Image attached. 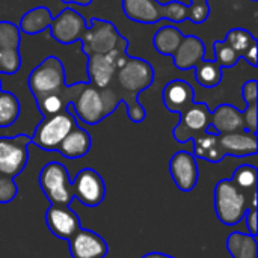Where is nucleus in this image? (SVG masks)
Here are the masks:
<instances>
[{
    "label": "nucleus",
    "instance_id": "nucleus-8",
    "mask_svg": "<svg viewBox=\"0 0 258 258\" xmlns=\"http://www.w3.org/2000/svg\"><path fill=\"white\" fill-rule=\"evenodd\" d=\"M38 183L50 204L70 206L74 200L68 169L59 162L47 163L39 172Z\"/></svg>",
    "mask_w": 258,
    "mask_h": 258
},
{
    "label": "nucleus",
    "instance_id": "nucleus-23",
    "mask_svg": "<svg viewBox=\"0 0 258 258\" xmlns=\"http://www.w3.org/2000/svg\"><path fill=\"white\" fill-rule=\"evenodd\" d=\"M91 147H92L91 135L85 128L76 125L63 138V141L57 148V153H60L67 159H80L89 153Z\"/></svg>",
    "mask_w": 258,
    "mask_h": 258
},
{
    "label": "nucleus",
    "instance_id": "nucleus-25",
    "mask_svg": "<svg viewBox=\"0 0 258 258\" xmlns=\"http://www.w3.org/2000/svg\"><path fill=\"white\" fill-rule=\"evenodd\" d=\"M227 249L233 258H258L257 237L234 231L227 239Z\"/></svg>",
    "mask_w": 258,
    "mask_h": 258
},
{
    "label": "nucleus",
    "instance_id": "nucleus-17",
    "mask_svg": "<svg viewBox=\"0 0 258 258\" xmlns=\"http://www.w3.org/2000/svg\"><path fill=\"white\" fill-rule=\"evenodd\" d=\"M68 245L73 258H104L109 251L106 240L86 228H80L68 240Z\"/></svg>",
    "mask_w": 258,
    "mask_h": 258
},
{
    "label": "nucleus",
    "instance_id": "nucleus-1",
    "mask_svg": "<svg viewBox=\"0 0 258 258\" xmlns=\"http://www.w3.org/2000/svg\"><path fill=\"white\" fill-rule=\"evenodd\" d=\"M122 11L127 18L142 24H153L160 20H169L174 23L190 20L195 24H201L210 15V5H184L181 2L160 3L157 0H122Z\"/></svg>",
    "mask_w": 258,
    "mask_h": 258
},
{
    "label": "nucleus",
    "instance_id": "nucleus-7",
    "mask_svg": "<svg viewBox=\"0 0 258 258\" xmlns=\"http://www.w3.org/2000/svg\"><path fill=\"white\" fill-rule=\"evenodd\" d=\"M86 24L88 27L80 38L82 50L86 54V57L92 54H106L119 45L128 44V41L124 36H121L115 24H112L110 21L94 17Z\"/></svg>",
    "mask_w": 258,
    "mask_h": 258
},
{
    "label": "nucleus",
    "instance_id": "nucleus-38",
    "mask_svg": "<svg viewBox=\"0 0 258 258\" xmlns=\"http://www.w3.org/2000/svg\"><path fill=\"white\" fill-rule=\"evenodd\" d=\"M142 258H175V257L168 255V254H162V252H148V254H145Z\"/></svg>",
    "mask_w": 258,
    "mask_h": 258
},
{
    "label": "nucleus",
    "instance_id": "nucleus-29",
    "mask_svg": "<svg viewBox=\"0 0 258 258\" xmlns=\"http://www.w3.org/2000/svg\"><path fill=\"white\" fill-rule=\"evenodd\" d=\"M20 101L8 91H0V128L11 127L20 116Z\"/></svg>",
    "mask_w": 258,
    "mask_h": 258
},
{
    "label": "nucleus",
    "instance_id": "nucleus-26",
    "mask_svg": "<svg viewBox=\"0 0 258 258\" xmlns=\"http://www.w3.org/2000/svg\"><path fill=\"white\" fill-rule=\"evenodd\" d=\"M183 38H184V35L178 27H175V26H162L156 32L153 44H154V48L159 53L166 54V56H172L174 51L178 48L180 42L183 41Z\"/></svg>",
    "mask_w": 258,
    "mask_h": 258
},
{
    "label": "nucleus",
    "instance_id": "nucleus-18",
    "mask_svg": "<svg viewBox=\"0 0 258 258\" xmlns=\"http://www.w3.org/2000/svg\"><path fill=\"white\" fill-rule=\"evenodd\" d=\"M219 142L225 156L248 157V156H255L258 151L257 133L248 130L219 135Z\"/></svg>",
    "mask_w": 258,
    "mask_h": 258
},
{
    "label": "nucleus",
    "instance_id": "nucleus-32",
    "mask_svg": "<svg viewBox=\"0 0 258 258\" xmlns=\"http://www.w3.org/2000/svg\"><path fill=\"white\" fill-rule=\"evenodd\" d=\"M213 48H215V62L221 68H231L240 59V56L225 41H216L213 44Z\"/></svg>",
    "mask_w": 258,
    "mask_h": 258
},
{
    "label": "nucleus",
    "instance_id": "nucleus-21",
    "mask_svg": "<svg viewBox=\"0 0 258 258\" xmlns=\"http://www.w3.org/2000/svg\"><path fill=\"white\" fill-rule=\"evenodd\" d=\"M210 125L218 135L245 130L242 110L233 104H221L210 112Z\"/></svg>",
    "mask_w": 258,
    "mask_h": 258
},
{
    "label": "nucleus",
    "instance_id": "nucleus-10",
    "mask_svg": "<svg viewBox=\"0 0 258 258\" xmlns=\"http://www.w3.org/2000/svg\"><path fill=\"white\" fill-rule=\"evenodd\" d=\"M30 136L17 135L0 138V177L15 178L20 175L29 160Z\"/></svg>",
    "mask_w": 258,
    "mask_h": 258
},
{
    "label": "nucleus",
    "instance_id": "nucleus-2",
    "mask_svg": "<svg viewBox=\"0 0 258 258\" xmlns=\"http://www.w3.org/2000/svg\"><path fill=\"white\" fill-rule=\"evenodd\" d=\"M113 82H116V86L113 89L121 98V103L127 104L128 118L136 124L142 122L147 113L144 106L138 101V95L153 85L154 82L153 65L141 57L127 56L122 65L116 70Z\"/></svg>",
    "mask_w": 258,
    "mask_h": 258
},
{
    "label": "nucleus",
    "instance_id": "nucleus-31",
    "mask_svg": "<svg viewBox=\"0 0 258 258\" xmlns=\"http://www.w3.org/2000/svg\"><path fill=\"white\" fill-rule=\"evenodd\" d=\"M36 104H38V110L44 116H50V115H56V113L68 109L70 100L62 95L51 94V95H45V97L39 98L36 101Z\"/></svg>",
    "mask_w": 258,
    "mask_h": 258
},
{
    "label": "nucleus",
    "instance_id": "nucleus-33",
    "mask_svg": "<svg viewBox=\"0 0 258 258\" xmlns=\"http://www.w3.org/2000/svg\"><path fill=\"white\" fill-rule=\"evenodd\" d=\"M18 195V186L11 177H0V204L14 201Z\"/></svg>",
    "mask_w": 258,
    "mask_h": 258
},
{
    "label": "nucleus",
    "instance_id": "nucleus-22",
    "mask_svg": "<svg viewBox=\"0 0 258 258\" xmlns=\"http://www.w3.org/2000/svg\"><path fill=\"white\" fill-rule=\"evenodd\" d=\"M194 156L195 159H203L210 163H219L222 162L227 156L222 151L221 142H219V135L213 130L212 125L207 127V130L194 138Z\"/></svg>",
    "mask_w": 258,
    "mask_h": 258
},
{
    "label": "nucleus",
    "instance_id": "nucleus-6",
    "mask_svg": "<svg viewBox=\"0 0 258 258\" xmlns=\"http://www.w3.org/2000/svg\"><path fill=\"white\" fill-rule=\"evenodd\" d=\"M77 125L76 116L70 109H65L56 115L44 116L30 136V144L44 151H57L63 138Z\"/></svg>",
    "mask_w": 258,
    "mask_h": 258
},
{
    "label": "nucleus",
    "instance_id": "nucleus-30",
    "mask_svg": "<svg viewBox=\"0 0 258 258\" xmlns=\"http://www.w3.org/2000/svg\"><path fill=\"white\" fill-rule=\"evenodd\" d=\"M257 178H258V171L255 166L252 165H242L239 166L233 177L230 178L237 187L251 192V194H257Z\"/></svg>",
    "mask_w": 258,
    "mask_h": 258
},
{
    "label": "nucleus",
    "instance_id": "nucleus-34",
    "mask_svg": "<svg viewBox=\"0 0 258 258\" xmlns=\"http://www.w3.org/2000/svg\"><path fill=\"white\" fill-rule=\"evenodd\" d=\"M258 104H246V109L242 112V118H243V125L245 130L257 133L258 125V113H257Z\"/></svg>",
    "mask_w": 258,
    "mask_h": 258
},
{
    "label": "nucleus",
    "instance_id": "nucleus-28",
    "mask_svg": "<svg viewBox=\"0 0 258 258\" xmlns=\"http://www.w3.org/2000/svg\"><path fill=\"white\" fill-rule=\"evenodd\" d=\"M240 57H245V54L249 51V48L252 45L258 44L257 38L246 29L242 27H234L231 30H228V33L225 35L224 39Z\"/></svg>",
    "mask_w": 258,
    "mask_h": 258
},
{
    "label": "nucleus",
    "instance_id": "nucleus-12",
    "mask_svg": "<svg viewBox=\"0 0 258 258\" xmlns=\"http://www.w3.org/2000/svg\"><path fill=\"white\" fill-rule=\"evenodd\" d=\"M21 32L11 21H0V74L12 76L21 68Z\"/></svg>",
    "mask_w": 258,
    "mask_h": 258
},
{
    "label": "nucleus",
    "instance_id": "nucleus-15",
    "mask_svg": "<svg viewBox=\"0 0 258 258\" xmlns=\"http://www.w3.org/2000/svg\"><path fill=\"white\" fill-rule=\"evenodd\" d=\"M45 224L50 233L62 240H70L82 228L77 213L62 204H50L45 212Z\"/></svg>",
    "mask_w": 258,
    "mask_h": 258
},
{
    "label": "nucleus",
    "instance_id": "nucleus-9",
    "mask_svg": "<svg viewBox=\"0 0 258 258\" xmlns=\"http://www.w3.org/2000/svg\"><path fill=\"white\" fill-rule=\"evenodd\" d=\"M127 47L128 44L119 45L106 54H92L88 57L86 71L89 83L98 89H104L112 85L115 80L116 70L127 59Z\"/></svg>",
    "mask_w": 258,
    "mask_h": 258
},
{
    "label": "nucleus",
    "instance_id": "nucleus-40",
    "mask_svg": "<svg viewBox=\"0 0 258 258\" xmlns=\"http://www.w3.org/2000/svg\"><path fill=\"white\" fill-rule=\"evenodd\" d=\"M0 91H2V82H0Z\"/></svg>",
    "mask_w": 258,
    "mask_h": 258
},
{
    "label": "nucleus",
    "instance_id": "nucleus-11",
    "mask_svg": "<svg viewBox=\"0 0 258 258\" xmlns=\"http://www.w3.org/2000/svg\"><path fill=\"white\" fill-rule=\"evenodd\" d=\"M178 115L180 121L174 127L172 136L180 144H186L194 138L203 135L210 125V109L207 103L194 101Z\"/></svg>",
    "mask_w": 258,
    "mask_h": 258
},
{
    "label": "nucleus",
    "instance_id": "nucleus-41",
    "mask_svg": "<svg viewBox=\"0 0 258 258\" xmlns=\"http://www.w3.org/2000/svg\"><path fill=\"white\" fill-rule=\"evenodd\" d=\"M251 2H257V0H251Z\"/></svg>",
    "mask_w": 258,
    "mask_h": 258
},
{
    "label": "nucleus",
    "instance_id": "nucleus-20",
    "mask_svg": "<svg viewBox=\"0 0 258 258\" xmlns=\"http://www.w3.org/2000/svg\"><path fill=\"white\" fill-rule=\"evenodd\" d=\"M195 91L192 85L186 80L177 79L171 80L165 88H163V104L169 112L180 113L183 109H186L189 104L195 101Z\"/></svg>",
    "mask_w": 258,
    "mask_h": 258
},
{
    "label": "nucleus",
    "instance_id": "nucleus-14",
    "mask_svg": "<svg viewBox=\"0 0 258 258\" xmlns=\"http://www.w3.org/2000/svg\"><path fill=\"white\" fill-rule=\"evenodd\" d=\"M88 21L83 18L82 14L76 12L71 8L60 11L56 17H53L50 23V33L53 39L60 44H73L80 41L82 35L85 33Z\"/></svg>",
    "mask_w": 258,
    "mask_h": 258
},
{
    "label": "nucleus",
    "instance_id": "nucleus-4",
    "mask_svg": "<svg viewBox=\"0 0 258 258\" xmlns=\"http://www.w3.org/2000/svg\"><path fill=\"white\" fill-rule=\"evenodd\" d=\"M121 104V98L115 92L113 86L98 89L89 82H85L76 98L68 104L71 113L88 125H95L107 118Z\"/></svg>",
    "mask_w": 258,
    "mask_h": 258
},
{
    "label": "nucleus",
    "instance_id": "nucleus-39",
    "mask_svg": "<svg viewBox=\"0 0 258 258\" xmlns=\"http://www.w3.org/2000/svg\"><path fill=\"white\" fill-rule=\"evenodd\" d=\"M190 3H209V0H189V5Z\"/></svg>",
    "mask_w": 258,
    "mask_h": 258
},
{
    "label": "nucleus",
    "instance_id": "nucleus-27",
    "mask_svg": "<svg viewBox=\"0 0 258 258\" xmlns=\"http://www.w3.org/2000/svg\"><path fill=\"white\" fill-rule=\"evenodd\" d=\"M195 80L207 89H213L218 85H221L224 74H222V68L215 62V60H206L203 59L201 62H198L195 67Z\"/></svg>",
    "mask_w": 258,
    "mask_h": 258
},
{
    "label": "nucleus",
    "instance_id": "nucleus-37",
    "mask_svg": "<svg viewBox=\"0 0 258 258\" xmlns=\"http://www.w3.org/2000/svg\"><path fill=\"white\" fill-rule=\"evenodd\" d=\"M62 3H71V5H80V6H88L92 3V0H60Z\"/></svg>",
    "mask_w": 258,
    "mask_h": 258
},
{
    "label": "nucleus",
    "instance_id": "nucleus-19",
    "mask_svg": "<svg viewBox=\"0 0 258 258\" xmlns=\"http://www.w3.org/2000/svg\"><path fill=\"white\" fill-rule=\"evenodd\" d=\"M175 68L181 71L192 70L198 62L206 59V45L201 38L195 35H187L180 42L178 48L172 54Z\"/></svg>",
    "mask_w": 258,
    "mask_h": 258
},
{
    "label": "nucleus",
    "instance_id": "nucleus-5",
    "mask_svg": "<svg viewBox=\"0 0 258 258\" xmlns=\"http://www.w3.org/2000/svg\"><path fill=\"white\" fill-rule=\"evenodd\" d=\"M257 194L237 187L231 180H221L215 187V212L218 219L234 227L240 224L249 207H257Z\"/></svg>",
    "mask_w": 258,
    "mask_h": 258
},
{
    "label": "nucleus",
    "instance_id": "nucleus-36",
    "mask_svg": "<svg viewBox=\"0 0 258 258\" xmlns=\"http://www.w3.org/2000/svg\"><path fill=\"white\" fill-rule=\"evenodd\" d=\"M243 219H246V228H248L249 234H251V236H254V237H257V233H258L257 207H249Z\"/></svg>",
    "mask_w": 258,
    "mask_h": 258
},
{
    "label": "nucleus",
    "instance_id": "nucleus-24",
    "mask_svg": "<svg viewBox=\"0 0 258 258\" xmlns=\"http://www.w3.org/2000/svg\"><path fill=\"white\" fill-rule=\"evenodd\" d=\"M51 20H53V17H51V12H50L48 8L36 6V8L27 11L21 17V20L18 23V29L23 33L36 35V33H41V32L47 30L50 27Z\"/></svg>",
    "mask_w": 258,
    "mask_h": 258
},
{
    "label": "nucleus",
    "instance_id": "nucleus-3",
    "mask_svg": "<svg viewBox=\"0 0 258 258\" xmlns=\"http://www.w3.org/2000/svg\"><path fill=\"white\" fill-rule=\"evenodd\" d=\"M83 83L85 82H79V83L68 86L63 65L56 56L45 57L39 65H36L32 70L27 79L29 89L36 101L45 95L56 94V95L67 97L70 100V104L73 103V100L82 89Z\"/></svg>",
    "mask_w": 258,
    "mask_h": 258
},
{
    "label": "nucleus",
    "instance_id": "nucleus-16",
    "mask_svg": "<svg viewBox=\"0 0 258 258\" xmlns=\"http://www.w3.org/2000/svg\"><path fill=\"white\" fill-rule=\"evenodd\" d=\"M169 174L181 192L194 190L200 178V169L195 156L189 151L175 153L169 160Z\"/></svg>",
    "mask_w": 258,
    "mask_h": 258
},
{
    "label": "nucleus",
    "instance_id": "nucleus-13",
    "mask_svg": "<svg viewBox=\"0 0 258 258\" xmlns=\"http://www.w3.org/2000/svg\"><path fill=\"white\" fill-rule=\"evenodd\" d=\"M74 197L86 207H97L106 198V184L101 175L91 168L79 171L71 183Z\"/></svg>",
    "mask_w": 258,
    "mask_h": 258
},
{
    "label": "nucleus",
    "instance_id": "nucleus-35",
    "mask_svg": "<svg viewBox=\"0 0 258 258\" xmlns=\"http://www.w3.org/2000/svg\"><path fill=\"white\" fill-rule=\"evenodd\" d=\"M242 98L246 104H255L258 100V82L248 80L242 86Z\"/></svg>",
    "mask_w": 258,
    "mask_h": 258
}]
</instances>
